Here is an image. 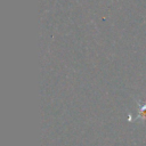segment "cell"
Returning a JSON list of instances; mask_svg holds the SVG:
<instances>
[{"mask_svg": "<svg viewBox=\"0 0 146 146\" xmlns=\"http://www.w3.org/2000/svg\"><path fill=\"white\" fill-rule=\"evenodd\" d=\"M139 113H140V116H146V104H144V106Z\"/></svg>", "mask_w": 146, "mask_h": 146, "instance_id": "cell-1", "label": "cell"}]
</instances>
